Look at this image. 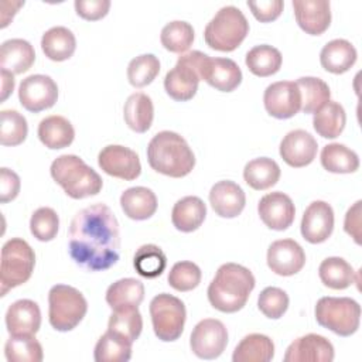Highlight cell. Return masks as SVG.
<instances>
[{"label": "cell", "instance_id": "6da1fadb", "mask_svg": "<svg viewBox=\"0 0 362 362\" xmlns=\"http://www.w3.org/2000/svg\"><path fill=\"white\" fill-rule=\"evenodd\" d=\"M68 236L72 260L89 272L107 270L120 257L119 222L106 204L98 202L76 212Z\"/></svg>", "mask_w": 362, "mask_h": 362}, {"label": "cell", "instance_id": "7a4b0ae2", "mask_svg": "<svg viewBox=\"0 0 362 362\" xmlns=\"http://www.w3.org/2000/svg\"><path fill=\"white\" fill-rule=\"evenodd\" d=\"M252 272L238 263L222 264L208 286V300L222 313H236L245 307L255 288Z\"/></svg>", "mask_w": 362, "mask_h": 362}, {"label": "cell", "instance_id": "3957f363", "mask_svg": "<svg viewBox=\"0 0 362 362\" xmlns=\"http://www.w3.org/2000/svg\"><path fill=\"white\" fill-rule=\"evenodd\" d=\"M147 161L154 171L173 178H181L192 171L195 156L182 136L175 132L163 130L150 140Z\"/></svg>", "mask_w": 362, "mask_h": 362}, {"label": "cell", "instance_id": "277c9868", "mask_svg": "<svg viewBox=\"0 0 362 362\" xmlns=\"http://www.w3.org/2000/svg\"><path fill=\"white\" fill-rule=\"evenodd\" d=\"M51 177L74 199H82L100 192V175L75 154H62L51 164Z\"/></svg>", "mask_w": 362, "mask_h": 362}, {"label": "cell", "instance_id": "5b68a950", "mask_svg": "<svg viewBox=\"0 0 362 362\" xmlns=\"http://www.w3.org/2000/svg\"><path fill=\"white\" fill-rule=\"evenodd\" d=\"M249 33L245 14L235 6H225L211 18L204 30V38L209 48L230 52L236 49Z\"/></svg>", "mask_w": 362, "mask_h": 362}, {"label": "cell", "instance_id": "8992f818", "mask_svg": "<svg viewBox=\"0 0 362 362\" xmlns=\"http://www.w3.org/2000/svg\"><path fill=\"white\" fill-rule=\"evenodd\" d=\"M88 301L83 294L68 284H55L48 293V320L54 329H74L85 317Z\"/></svg>", "mask_w": 362, "mask_h": 362}, {"label": "cell", "instance_id": "52a82bcc", "mask_svg": "<svg viewBox=\"0 0 362 362\" xmlns=\"http://www.w3.org/2000/svg\"><path fill=\"white\" fill-rule=\"evenodd\" d=\"M35 255L33 247L21 238L8 239L1 247L0 296L25 283L34 270Z\"/></svg>", "mask_w": 362, "mask_h": 362}, {"label": "cell", "instance_id": "ba28073f", "mask_svg": "<svg viewBox=\"0 0 362 362\" xmlns=\"http://www.w3.org/2000/svg\"><path fill=\"white\" fill-rule=\"evenodd\" d=\"M317 322L339 337L355 334L361 322V305L349 297H321L315 304Z\"/></svg>", "mask_w": 362, "mask_h": 362}, {"label": "cell", "instance_id": "9c48e42d", "mask_svg": "<svg viewBox=\"0 0 362 362\" xmlns=\"http://www.w3.org/2000/svg\"><path fill=\"white\" fill-rule=\"evenodd\" d=\"M150 315L154 334L158 339L171 342L181 337L187 311L178 297L167 293L157 294L150 301Z\"/></svg>", "mask_w": 362, "mask_h": 362}, {"label": "cell", "instance_id": "30bf717a", "mask_svg": "<svg viewBox=\"0 0 362 362\" xmlns=\"http://www.w3.org/2000/svg\"><path fill=\"white\" fill-rule=\"evenodd\" d=\"M204 57L205 54L201 51H189L178 57L175 66L164 78V89L170 98L185 102L195 96L201 81L199 66Z\"/></svg>", "mask_w": 362, "mask_h": 362}, {"label": "cell", "instance_id": "8fae6325", "mask_svg": "<svg viewBox=\"0 0 362 362\" xmlns=\"http://www.w3.org/2000/svg\"><path fill=\"white\" fill-rule=\"evenodd\" d=\"M228 345V329L215 318L201 320L189 337L191 351L201 359H215L222 355Z\"/></svg>", "mask_w": 362, "mask_h": 362}, {"label": "cell", "instance_id": "7c38bea8", "mask_svg": "<svg viewBox=\"0 0 362 362\" xmlns=\"http://www.w3.org/2000/svg\"><path fill=\"white\" fill-rule=\"evenodd\" d=\"M18 99L25 110L38 113L55 105L58 99V86L48 75H30L20 83Z\"/></svg>", "mask_w": 362, "mask_h": 362}, {"label": "cell", "instance_id": "4fadbf2b", "mask_svg": "<svg viewBox=\"0 0 362 362\" xmlns=\"http://www.w3.org/2000/svg\"><path fill=\"white\" fill-rule=\"evenodd\" d=\"M98 164L106 174L124 181L136 180L141 173L137 153L120 144L103 147L98 156Z\"/></svg>", "mask_w": 362, "mask_h": 362}, {"label": "cell", "instance_id": "5bb4252c", "mask_svg": "<svg viewBox=\"0 0 362 362\" xmlns=\"http://www.w3.org/2000/svg\"><path fill=\"white\" fill-rule=\"evenodd\" d=\"M266 112L276 119H290L301 109V95L296 82L279 81L270 83L263 95Z\"/></svg>", "mask_w": 362, "mask_h": 362}, {"label": "cell", "instance_id": "9a60e30c", "mask_svg": "<svg viewBox=\"0 0 362 362\" xmlns=\"http://www.w3.org/2000/svg\"><path fill=\"white\" fill-rule=\"evenodd\" d=\"M199 74L201 79L221 92H232L242 82V71L230 58H211L205 54Z\"/></svg>", "mask_w": 362, "mask_h": 362}, {"label": "cell", "instance_id": "2e32d148", "mask_svg": "<svg viewBox=\"0 0 362 362\" xmlns=\"http://www.w3.org/2000/svg\"><path fill=\"white\" fill-rule=\"evenodd\" d=\"M305 264V253L294 239L274 240L267 249V266L279 276H293Z\"/></svg>", "mask_w": 362, "mask_h": 362}, {"label": "cell", "instance_id": "e0dca14e", "mask_svg": "<svg viewBox=\"0 0 362 362\" xmlns=\"http://www.w3.org/2000/svg\"><path fill=\"white\" fill-rule=\"evenodd\" d=\"M257 212L262 222L274 230L287 229L296 216V208L291 198L280 191L269 192L260 198Z\"/></svg>", "mask_w": 362, "mask_h": 362}, {"label": "cell", "instance_id": "ac0fdd59", "mask_svg": "<svg viewBox=\"0 0 362 362\" xmlns=\"http://www.w3.org/2000/svg\"><path fill=\"white\" fill-rule=\"evenodd\" d=\"M301 235L310 243L325 242L334 229V211L325 201H313L301 219Z\"/></svg>", "mask_w": 362, "mask_h": 362}, {"label": "cell", "instance_id": "d6986e66", "mask_svg": "<svg viewBox=\"0 0 362 362\" xmlns=\"http://www.w3.org/2000/svg\"><path fill=\"white\" fill-rule=\"evenodd\" d=\"M283 359L284 362H331L334 346L322 335L307 334L287 346Z\"/></svg>", "mask_w": 362, "mask_h": 362}, {"label": "cell", "instance_id": "ffe728a7", "mask_svg": "<svg viewBox=\"0 0 362 362\" xmlns=\"http://www.w3.org/2000/svg\"><path fill=\"white\" fill-rule=\"evenodd\" d=\"M318 143L308 132L297 129L288 132L280 143V156L286 164L294 168L311 164L317 156Z\"/></svg>", "mask_w": 362, "mask_h": 362}, {"label": "cell", "instance_id": "44dd1931", "mask_svg": "<svg viewBox=\"0 0 362 362\" xmlns=\"http://www.w3.org/2000/svg\"><path fill=\"white\" fill-rule=\"evenodd\" d=\"M294 17L303 31L321 35L331 24V4L327 0H293Z\"/></svg>", "mask_w": 362, "mask_h": 362}, {"label": "cell", "instance_id": "7402d4cb", "mask_svg": "<svg viewBox=\"0 0 362 362\" xmlns=\"http://www.w3.org/2000/svg\"><path fill=\"white\" fill-rule=\"evenodd\" d=\"M209 202L215 214L221 218H236L245 208L246 197L240 185L223 180L212 185L209 191Z\"/></svg>", "mask_w": 362, "mask_h": 362}, {"label": "cell", "instance_id": "603a6c76", "mask_svg": "<svg viewBox=\"0 0 362 362\" xmlns=\"http://www.w3.org/2000/svg\"><path fill=\"white\" fill-rule=\"evenodd\" d=\"M40 325L41 311L35 301L23 298L7 308L6 327L10 335H34Z\"/></svg>", "mask_w": 362, "mask_h": 362}, {"label": "cell", "instance_id": "cb8c5ba5", "mask_svg": "<svg viewBox=\"0 0 362 362\" xmlns=\"http://www.w3.org/2000/svg\"><path fill=\"white\" fill-rule=\"evenodd\" d=\"M206 216V205L199 197L188 195L178 199L171 211V222L177 230L189 233L197 230Z\"/></svg>", "mask_w": 362, "mask_h": 362}, {"label": "cell", "instance_id": "d4e9b609", "mask_svg": "<svg viewBox=\"0 0 362 362\" xmlns=\"http://www.w3.org/2000/svg\"><path fill=\"white\" fill-rule=\"evenodd\" d=\"M35 61L33 45L23 38H11L0 47V66L11 74H23L31 68Z\"/></svg>", "mask_w": 362, "mask_h": 362}, {"label": "cell", "instance_id": "484cf974", "mask_svg": "<svg viewBox=\"0 0 362 362\" xmlns=\"http://www.w3.org/2000/svg\"><path fill=\"white\" fill-rule=\"evenodd\" d=\"M356 48L344 38L327 42L320 52L321 66L331 74H344L356 62Z\"/></svg>", "mask_w": 362, "mask_h": 362}, {"label": "cell", "instance_id": "4316f807", "mask_svg": "<svg viewBox=\"0 0 362 362\" xmlns=\"http://www.w3.org/2000/svg\"><path fill=\"white\" fill-rule=\"evenodd\" d=\"M120 206L130 219L144 221L157 211V197L147 187H132L120 195Z\"/></svg>", "mask_w": 362, "mask_h": 362}, {"label": "cell", "instance_id": "83f0119b", "mask_svg": "<svg viewBox=\"0 0 362 362\" xmlns=\"http://www.w3.org/2000/svg\"><path fill=\"white\" fill-rule=\"evenodd\" d=\"M38 137L45 147L58 150L68 147L74 141L75 130L68 119L59 115H52L40 122Z\"/></svg>", "mask_w": 362, "mask_h": 362}, {"label": "cell", "instance_id": "f1b7e54d", "mask_svg": "<svg viewBox=\"0 0 362 362\" xmlns=\"http://www.w3.org/2000/svg\"><path fill=\"white\" fill-rule=\"evenodd\" d=\"M41 48L47 58L61 62L74 55L76 49V38L74 33L66 27H51L42 34Z\"/></svg>", "mask_w": 362, "mask_h": 362}, {"label": "cell", "instance_id": "f546056e", "mask_svg": "<svg viewBox=\"0 0 362 362\" xmlns=\"http://www.w3.org/2000/svg\"><path fill=\"white\" fill-rule=\"evenodd\" d=\"M123 117L126 124L136 133L147 132L154 117V106L151 98L143 92L132 93L124 102Z\"/></svg>", "mask_w": 362, "mask_h": 362}, {"label": "cell", "instance_id": "4dcf8cb0", "mask_svg": "<svg viewBox=\"0 0 362 362\" xmlns=\"http://www.w3.org/2000/svg\"><path fill=\"white\" fill-rule=\"evenodd\" d=\"M274 356V344L264 334H249L236 345L233 362H269Z\"/></svg>", "mask_w": 362, "mask_h": 362}, {"label": "cell", "instance_id": "1f68e13d", "mask_svg": "<svg viewBox=\"0 0 362 362\" xmlns=\"http://www.w3.org/2000/svg\"><path fill=\"white\" fill-rule=\"evenodd\" d=\"M279 164L269 157H259L250 160L243 168V178L249 187L257 191L273 187L280 178Z\"/></svg>", "mask_w": 362, "mask_h": 362}, {"label": "cell", "instance_id": "d6a6232c", "mask_svg": "<svg viewBox=\"0 0 362 362\" xmlns=\"http://www.w3.org/2000/svg\"><path fill=\"white\" fill-rule=\"evenodd\" d=\"M346 115L338 102L328 100L321 109L314 113L313 126L314 130L324 139L338 137L345 127Z\"/></svg>", "mask_w": 362, "mask_h": 362}, {"label": "cell", "instance_id": "836d02e7", "mask_svg": "<svg viewBox=\"0 0 362 362\" xmlns=\"http://www.w3.org/2000/svg\"><path fill=\"white\" fill-rule=\"evenodd\" d=\"M144 298V286L140 280L133 277L120 279L112 283L106 290V303L112 310L120 307H139Z\"/></svg>", "mask_w": 362, "mask_h": 362}, {"label": "cell", "instance_id": "e575fe53", "mask_svg": "<svg viewBox=\"0 0 362 362\" xmlns=\"http://www.w3.org/2000/svg\"><path fill=\"white\" fill-rule=\"evenodd\" d=\"M320 160L327 171L335 174H351L359 168L358 154L339 143L324 146Z\"/></svg>", "mask_w": 362, "mask_h": 362}, {"label": "cell", "instance_id": "d590c367", "mask_svg": "<svg viewBox=\"0 0 362 362\" xmlns=\"http://www.w3.org/2000/svg\"><path fill=\"white\" fill-rule=\"evenodd\" d=\"M245 62L253 75L266 78L279 72L283 57L277 48L267 44H260L247 51Z\"/></svg>", "mask_w": 362, "mask_h": 362}, {"label": "cell", "instance_id": "8d00e7d4", "mask_svg": "<svg viewBox=\"0 0 362 362\" xmlns=\"http://www.w3.org/2000/svg\"><path fill=\"white\" fill-rule=\"evenodd\" d=\"M318 274L324 286L332 290L348 288L355 281L352 266L342 257H327L318 267Z\"/></svg>", "mask_w": 362, "mask_h": 362}, {"label": "cell", "instance_id": "74e56055", "mask_svg": "<svg viewBox=\"0 0 362 362\" xmlns=\"http://www.w3.org/2000/svg\"><path fill=\"white\" fill-rule=\"evenodd\" d=\"M132 345L129 339L107 329L98 339L93 358L96 362H127L132 356Z\"/></svg>", "mask_w": 362, "mask_h": 362}, {"label": "cell", "instance_id": "f35d334b", "mask_svg": "<svg viewBox=\"0 0 362 362\" xmlns=\"http://www.w3.org/2000/svg\"><path fill=\"white\" fill-rule=\"evenodd\" d=\"M107 329L134 342L143 329V318L139 308L136 305H129L113 310L109 317Z\"/></svg>", "mask_w": 362, "mask_h": 362}, {"label": "cell", "instance_id": "ab89813d", "mask_svg": "<svg viewBox=\"0 0 362 362\" xmlns=\"http://www.w3.org/2000/svg\"><path fill=\"white\" fill-rule=\"evenodd\" d=\"M296 83L301 95V110L304 113H315L329 100V86L321 78L301 76Z\"/></svg>", "mask_w": 362, "mask_h": 362}, {"label": "cell", "instance_id": "60d3db41", "mask_svg": "<svg viewBox=\"0 0 362 362\" xmlns=\"http://www.w3.org/2000/svg\"><path fill=\"white\" fill-rule=\"evenodd\" d=\"M133 266L141 277L156 279L164 272L167 266V257L160 246L147 243L136 250Z\"/></svg>", "mask_w": 362, "mask_h": 362}, {"label": "cell", "instance_id": "b9f144b4", "mask_svg": "<svg viewBox=\"0 0 362 362\" xmlns=\"http://www.w3.org/2000/svg\"><path fill=\"white\" fill-rule=\"evenodd\" d=\"M4 354L10 362H41L44 358L42 346L34 335H10Z\"/></svg>", "mask_w": 362, "mask_h": 362}, {"label": "cell", "instance_id": "7bdbcfd3", "mask_svg": "<svg viewBox=\"0 0 362 362\" xmlns=\"http://www.w3.org/2000/svg\"><path fill=\"white\" fill-rule=\"evenodd\" d=\"M160 41L167 51L182 54L192 45L194 28L189 23L182 20L170 21L163 27Z\"/></svg>", "mask_w": 362, "mask_h": 362}, {"label": "cell", "instance_id": "ee69618b", "mask_svg": "<svg viewBox=\"0 0 362 362\" xmlns=\"http://www.w3.org/2000/svg\"><path fill=\"white\" fill-rule=\"evenodd\" d=\"M28 133V124L25 117L17 110H1L0 112V143L3 146H18L21 144Z\"/></svg>", "mask_w": 362, "mask_h": 362}, {"label": "cell", "instance_id": "f6af8a7d", "mask_svg": "<svg viewBox=\"0 0 362 362\" xmlns=\"http://www.w3.org/2000/svg\"><path fill=\"white\" fill-rule=\"evenodd\" d=\"M160 72V61L153 54H141L127 65V79L134 88L150 85Z\"/></svg>", "mask_w": 362, "mask_h": 362}, {"label": "cell", "instance_id": "bcb514c9", "mask_svg": "<svg viewBox=\"0 0 362 362\" xmlns=\"http://www.w3.org/2000/svg\"><path fill=\"white\" fill-rule=\"evenodd\" d=\"M59 228V218L52 208L41 206L34 211L30 219V230L33 236L41 242L52 240Z\"/></svg>", "mask_w": 362, "mask_h": 362}, {"label": "cell", "instance_id": "7dc6e473", "mask_svg": "<svg viewBox=\"0 0 362 362\" xmlns=\"http://www.w3.org/2000/svg\"><path fill=\"white\" fill-rule=\"evenodd\" d=\"M167 280L177 291H191L201 283V269L188 260L177 262L171 267Z\"/></svg>", "mask_w": 362, "mask_h": 362}, {"label": "cell", "instance_id": "c3c4849f", "mask_svg": "<svg viewBox=\"0 0 362 362\" xmlns=\"http://www.w3.org/2000/svg\"><path fill=\"white\" fill-rule=\"evenodd\" d=\"M288 296L279 287H266L257 298L259 310L272 320H279L288 308Z\"/></svg>", "mask_w": 362, "mask_h": 362}, {"label": "cell", "instance_id": "681fc988", "mask_svg": "<svg viewBox=\"0 0 362 362\" xmlns=\"http://www.w3.org/2000/svg\"><path fill=\"white\" fill-rule=\"evenodd\" d=\"M109 8V0H75L76 14L89 21L100 20L107 14Z\"/></svg>", "mask_w": 362, "mask_h": 362}, {"label": "cell", "instance_id": "f907efd6", "mask_svg": "<svg viewBox=\"0 0 362 362\" xmlns=\"http://www.w3.org/2000/svg\"><path fill=\"white\" fill-rule=\"evenodd\" d=\"M247 7L252 10V14L260 23H269L276 20L284 7L281 0H266V1H247Z\"/></svg>", "mask_w": 362, "mask_h": 362}, {"label": "cell", "instance_id": "816d5d0a", "mask_svg": "<svg viewBox=\"0 0 362 362\" xmlns=\"http://www.w3.org/2000/svg\"><path fill=\"white\" fill-rule=\"evenodd\" d=\"M20 177L6 167L0 168V202L13 201L20 192Z\"/></svg>", "mask_w": 362, "mask_h": 362}, {"label": "cell", "instance_id": "f5cc1de1", "mask_svg": "<svg viewBox=\"0 0 362 362\" xmlns=\"http://www.w3.org/2000/svg\"><path fill=\"white\" fill-rule=\"evenodd\" d=\"M361 201H356L345 215L344 229L355 240L356 245H361Z\"/></svg>", "mask_w": 362, "mask_h": 362}, {"label": "cell", "instance_id": "db71d44e", "mask_svg": "<svg viewBox=\"0 0 362 362\" xmlns=\"http://www.w3.org/2000/svg\"><path fill=\"white\" fill-rule=\"evenodd\" d=\"M14 74L1 69V100H6L14 89Z\"/></svg>", "mask_w": 362, "mask_h": 362}]
</instances>
